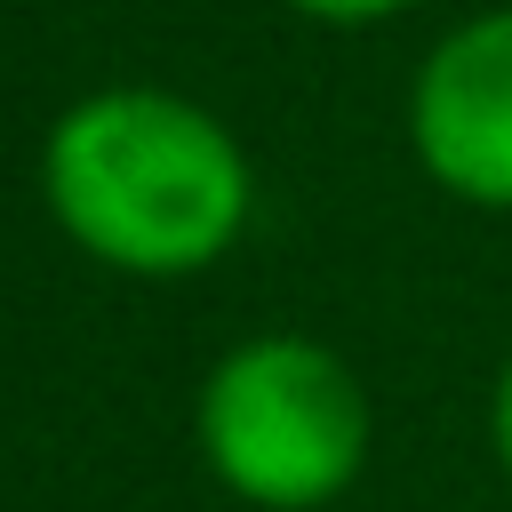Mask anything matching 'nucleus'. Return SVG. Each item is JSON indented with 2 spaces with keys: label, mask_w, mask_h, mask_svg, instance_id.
<instances>
[{
  "label": "nucleus",
  "mask_w": 512,
  "mask_h": 512,
  "mask_svg": "<svg viewBox=\"0 0 512 512\" xmlns=\"http://www.w3.org/2000/svg\"><path fill=\"white\" fill-rule=\"evenodd\" d=\"M488 456H496V472L512 488V352L496 360V384H488Z\"/></svg>",
  "instance_id": "4"
},
{
  "label": "nucleus",
  "mask_w": 512,
  "mask_h": 512,
  "mask_svg": "<svg viewBox=\"0 0 512 512\" xmlns=\"http://www.w3.org/2000/svg\"><path fill=\"white\" fill-rule=\"evenodd\" d=\"M40 208L104 272L192 280L256 216L248 144L192 96L120 80L64 104L40 136Z\"/></svg>",
  "instance_id": "1"
},
{
  "label": "nucleus",
  "mask_w": 512,
  "mask_h": 512,
  "mask_svg": "<svg viewBox=\"0 0 512 512\" xmlns=\"http://www.w3.org/2000/svg\"><path fill=\"white\" fill-rule=\"evenodd\" d=\"M192 448L232 504L320 512L360 488L376 456V400L336 344L264 328L208 360L192 392Z\"/></svg>",
  "instance_id": "2"
},
{
  "label": "nucleus",
  "mask_w": 512,
  "mask_h": 512,
  "mask_svg": "<svg viewBox=\"0 0 512 512\" xmlns=\"http://www.w3.org/2000/svg\"><path fill=\"white\" fill-rule=\"evenodd\" d=\"M408 152L448 200L512 216V0L424 48L408 80Z\"/></svg>",
  "instance_id": "3"
},
{
  "label": "nucleus",
  "mask_w": 512,
  "mask_h": 512,
  "mask_svg": "<svg viewBox=\"0 0 512 512\" xmlns=\"http://www.w3.org/2000/svg\"><path fill=\"white\" fill-rule=\"evenodd\" d=\"M288 8L312 24H384V16H408L416 0H288Z\"/></svg>",
  "instance_id": "5"
}]
</instances>
